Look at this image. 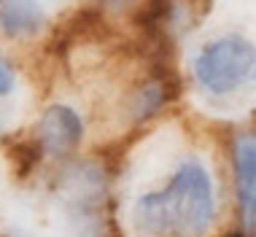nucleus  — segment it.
Returning <instances> with one entry per match:
<instances>
[{
	"label": "nucleus",
	"mask_w": 256,
	"mask_h": 237,
	"mask_svg": "<svg viewBox=\"0 0 256 237\" xmlns=\"http://www.w3.org/2000/svg\"><path fill=\"white\" fill-rule=\"evenodd\" d=\"M221 216L216 164L172 124L148 132L127 154L116 194L122 237H213Z\"/></svg>",
	"instance_id": "1"
},
{
	"label": "nucleus",
	"mask_w": 256,
	"mask_h": 237,
	"mask_svg": "<svg viewBox=\"0 0 256 237\" xmlns=\"http://www.w3.org/2000/svg\"><path fill=\"white\" fill-rule=\"evenodd\" d=\"M186 84L216 116L256 106V0H224L186 46Z\"/></svg>",
	"instance_id": "2"
},
{
	"label": "nucleus",
	"mask_w": 256,
	"mask_h": 237,
	"mask_svg": "<svg viewBox=\"0 0 256 237\" xmlns=\"http://www.w3.org/2000/svg\"><path fill=\"white\" fill-rule=\"evenodd\" d=\"M226 154L238 232L243 237H256V127L232 132Z\"/></svg>",
	"instance_id": "3"
},
{
	"label": "nucleus",
	"mask_w": 256,
	"mask_h": 237,
	"mask_svg": "<svg viewBox=\"0 0 256 237\" xmlns=\"http://www.w3.org/2000/svg\"><path fill=\"white\" fill-rule=\"evenodd\" d=\"M86 138V122L70 102H54L44 108L36 122V154L52 162H68L78 156V148Z\"/></svg>",
	"instance_id": "4"
},
{
	"label": "nucleus",
	"mask_w": 256,
	"mask_h": 237,
	"mask_svg": "<svg viewBox=\"0 0 256 237\" xmlns=\"http://www.w3.org/2000/svg\"><path fill=\"white\" fill-rule=\"evenodd\" d=\"M172 102V84L162 73H148L130 86L127 97L122 100V118H127L132 127L154 122L162 116Z\"/></svg>",
	"instance_id": "5"
},
{
	"label": "nucleus",
	"mask_w": 256,
	"mask_h": 237,
	"mask_svg": "<svg viewBox=\"0 0 256 237\" xmlns=\"http://www.w3.org/2000/svg\"><path fill=\"white\" fill-rule=\"evenodd\" d=\"M49 27V8L44 0H0V36L14 44L36 40Z\"/></svg>",
	"instance_id": "6"
},
{
	"label": "nucleus",
	"mask_w": 256,
	"mask_h": 237,
	"mask_svg": "<svg viewBox=\"0 0 256 237\" xmlns=\"http://www.w3.org/2000/svg\"><path fill=\"white\" fill-rule=\"evenodd\" d=\"M22 89L16 68L8 60L0 57V130H6L16 116V97Z\"/></svg>",
	"instance_id": "7"
},
{
	"label": "nucleus",
	"mask_w": 256,
	"mask_h": 237,
	"mask_svg": "<svg viewBox=\"0 0 256 237\" xmlns=\"http://www.w3.org/2000/svg\"><path fill=\"white\" fill-rule=\"evenodd\" d=\"M135 0H100V6H106V8H127Z\"/></svg>",
	"instance_id": "8"
}]
</instances>
